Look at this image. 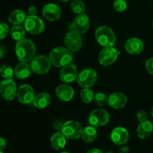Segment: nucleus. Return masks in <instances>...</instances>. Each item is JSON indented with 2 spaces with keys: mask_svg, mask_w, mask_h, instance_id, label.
Listing matches in <instances>:
<instances>
[{
  "mask_svg": "<svg viewBox=\"0 0 153 153\" xmlns=\"http://www.w3.org/2000/svg\"><path fill=\"white\" fill-rule=\"evenodd\" d=\"M73 52L67 47L58 46L49 52V58L52 65L56 67H64L73 61Z\"/></svg>",
  "mask_w": 153,
  "mask_h": 153,
  "instance_id": "nucleus-1",
  "label": "nucleus"
},
{
  "mask_svg": "<svg viewBox=\"0 0 153 153\" xmlns=\"http://www.w3.org/2000/svg\"><path fill=\"white\" fill-rule=\"evenodd\" d=\"M15 53L16 58L21 62H28L31 61L36 53L35 44L30 39H22L16 42Z\"/></svg>",
  "mask_w": 153,
  "mask_h": 153,
  "instance_id": "nucleus-2",
  "label": "nucleus"
},
{
  "mask_svg": "<svg viewBox=\"0 0 153 153\" xmlns=\"http://www.w3.org/2000/svg\"><path fill=\"white\" fill-rule=\"evenodd\" d=\"M95 37L97 42L103 47H112L116 43L114 32L111 28L106 25H102L97 28Z\"/></svg>",
  "mask_w": 153,
  "mask_h": 153,
  "instance_id": "nucleus-3",
  "label": "nucleus"
},
{
  "mask_svg": "<svg viewBox=\"0 0 153 153\" xmlns=\"http://www.w3.org/2000/svg\"><path fill=\"white\" fill-rule=\"evenodd\" d=\"M98 79V74L94 69H84L78 75L77 82L82 88H91L95 85Z\"/></svg>",
  "mask_w": 153,
  "mask_h": 153,
  "instance_id": "nucleus-4",
  "label": "nucleus"
},
{
  "mask_svg": "<svg viewBox=\"0 0 153 153\" xmlns=\"http://www.w3.org/2000/svg\"><path fill=\"white\" fill-rule=\"evenodd\" d=\"M82 125L75 120H69L63 124L61 127V132L70 140H76L80 138L82 132Z\"/></svg>",
  "mask_w": 153,
  "mask_h": 153,
  "instance_id": "nucleus-5",
  "label": "nucleus"
},
{
  "mask_svg": "<svg viewBox=\"0 0 153 153\" xmlns=\"http://www.w3.org/2000/svg\"><path fill=\"white\" fill-rule=\"evenodd\" d=\"M31 67L32 72L36 74L43 75L50 70L52 63L49 58L45 55H37L34 57L31 61Z\"/></svg>",
  "mask_w": 153,
  "mask_h": 153,
  "instance_id": "nucleus-6",
  "label": "nucleus"
},
{
  "mask_svg": "<svg viewBox=\"0 0 153 153\" xmlns=\"http://www.w3.org/2000/svg\"><path fill=\"white\" fill-rule=\"evenodd\" d=\"M110 120V114L106 110L97 108L90 114L88 121L94 127H101L107 125Z\"/></svg>",
  "mask_w": 153,
  "mask_h": 153,
  "instance_id": "nucleus-7",
  "label": "nucleus"
},
{
  "mask_svg": "<svg viewBox=\"0 0 153 153\" xmlns=\"http://www.w3.org/2000/svg\"><path fill=\"white\" fill-rule=\"evenodd\" d=\"M25 31L31 34H40L44 31L43 21L37 16H27L24 22Z\"/></svg>",
  "mask_w": 153,
  "mask_h": 153,
  "instance_id": "nucleus-8",
  "label": "nucleus"
},
{
  "mask_svg": "<svg viewBox=\"0 0 153 153\" xmlns=\"http://www.w3.org/2000/svg\"><path fill=\"white\" fill-rule=\"evenodd\" d=\"M64 43L67 49H70L73 52H76L80 50L83 41H82L81 34L74 30H72L67 33L64 37Z\"/></svg>",
  "mask_w": 153,
  "mask_h": 153,
  "instance_id": "nucleus-9",
  "label": "nucleus"
},
{
  "mask_svg": "<svg viewBox=\"0 0 153 153\" xmlns=\"http://www.w3.org/2000/svg\"><path fill=\"white\" fill-rule=\"evenodd\" d=\"M16 85L12 79H4L0 83V94L4 100L11 101L16 97Z\"/></svg>",
  "mask_w": 153,
  "mask_h": 153,
  "instance_id": "nucleus-10",
  "label": "nucleus"
},
{
  "mask_svg": "<svg viewBox=\"0 0 153 153\" xmlns=\"http://www.w3.org/2000/svg\"><path fill=\"white\" fill-rule=\"evenodd\" d=\"M119 55V52L115 48L112 47H104L99 53L98 61L101 65L110 66L113 64L117 59Z\"/></svg>",
  "mask_w": 153,
  "mask_h": 153,
  "instance_id": "nucleus-11",
  "label": "nucleus"
},
{
  "mask_svg": "<svg viewBox=\"0 0 153 153\" xmlns=\"http://www.w3.org/2000/svg\"><path fill=\"white\" fill-rule=\"evenodd\" d=\"M16 97L21 103L28 105L33 103L35 97V93L31 85H22L18 88Z\"/></svg>",
  "mask_w": 153,
  "mask_h": 153,
  "instance_id": "nucleus-12",
  "label": "nucleus"
},
{
  "mask_svg": "<svg viewBox=\"0 0 153 153\" xmlns=\"http://www.w3.org/2000/svg\"><path fill=\"white\" fill-rule=\"evenodd\" d=\"M78 68L75 64H70L62 67L59 73L61 80L64 83H72L78 77Z\"/></svg>",
  "mask_w": 153,
  "mask_h": 153,
  "instance_id": "nucleus-13",
  "label": "nucleus"
},
{
  "mask_svg": "<svg viewBox=\"0 0 153 153\" xmlns=\"http://www.w3.org/2000/svg\"><path fill=\"white\" fill-rule=\"evenodd\" d=\"M129 139V133L123 127H117L111 133V140L117 146H122L126 143Z\"/></svg>",
  "mask_w": 153,
  "mask_h": 153,
  "instance_id": "nucleus-14",
  "label": "nucleus"
},
{
  "mask_svg": "<svg viewBox=\"0 0 153 153\" xmlns=\"http://www.w3.org/2000/svg\"><path fill=\"white\" fill-rule=\"evenodd\" d=\"M73 30L77 31L79 34H85L90 28V19L88 16L85 13L79 14L73 20L72 23Z\"/></svg>",
  "mask_w": 153,
  "mask_h": 153,
  "instance_id": "nucleus-15",
  "label": "nucleus"
},
{
  "mask_svg": "<svg viewBox=\"0 0 153 153\" xmlns=\"http://www.w3.org/2000/svg\"><path fill=\"white\" fill-rule=\"evenodd\" d=\"M42 14L45 19L49 21L58 20L61 16V9L57 4L49 3L43 6Z\"/></svg>",
  "mask_w": 153,
  "mask_h": 153,
  "instance_id": "nucleus-16",
  "label": "nucleus"
},
{
  "mask_svg": "<svg viewBox=\"0 0 153 153\" xmlns=\"http://www.w3.org/2000/svg\"><path fill=\"white\" fill-rule=\"evenodd\" d=\"M144 44L140 39L131 37L128 39L125 43V49L128 53L131 55H138L143 52Z\"/></svg>",
  "mask_w": 153,
  "mask_h": 153,
  "instance_id": "nucleus-17",
  "label": "nucleus"
},
{
  "mask_svg": "<svg viewBox=\"0 0 153 153\" xmlns=\"http://www.w3.org/2000/svg\"><path fill=\"white\" fill-rule=\"evenodd\" d=\"M127 103V97L121 92H114L108 98V104L114 109H120L126 106Z\"/></svg>",
  "mask_w": 153,
  "mask_h": 153,
  "instance_id": "nucleus-18",
  "label": "nucleus"
},
{
  "mask_svg": "<svg viewBox=\"0 0 153 153\" xmlns=\"http://www.w3.org/2000/svg\"><path fill=\"white\" fill-rule=\"evenodd\" d=\"M56 97L63 102H69L73 100L75 91L71 86L68 85H59L55 88Z\"/></svg>",
  "mask_w": 153,
  "mask_h": 153,
  "instance_id": "nucleus-19",
  "label": "nucleus"
},
{
  "mask_svg": "<svg viewBox=\"0 0 153 153\" xmlns=\"http://www.w3.org/2000/svg\"><path fill=\"white\" fill-rule=\"evenodd\" d=\"M153 132V123L149 120H145L140 122L137 128V134L139 138L144 139L148 138Z\"/></svg>",
  "mask_w": 153,
  "mask_h": 153,
  "instance_id": "nucleus-20",
  "label": "nucleus"
},
{
  "mask_svg": "<svg viewBox=\"0 0 153 153\" xmlns=\"http://www.w3.org/2000/svg\"><path fill=\"white\" fill-rule=\"evenodd\" d=\"M50 144L52 149L60 150L65 147L67 144V137L62 132H55L52 135L50 139Z\"/></svg>",
  "mask_w": 153,
  "mask_h": 153,
  "instance_id": "nucleus-21",
  "label": "nucleus"
},
{
  "mask_svg": "<svg viewBox=\"0 0 153 153\" xmlns=\"http://www.w3.org/2000/svg\"><path fill=\"white\" fill-rule=\"evenodd\" d=\"M32 70L30 64L27 62H20L16 66L14 69V74L18 79H28L31 75Z\"/></svg>",
  "mask_w": 153,
  "mask_h": 153,
  "instance_id": "nucleus-22",
  "label": "nucleus"
},
{
  "mask_svg": "<svg viewBox=\"0 0 153 153\" xmlns=\"http://www.w3.org/2000/svg\"><path fill=\"white\" fill-rule=\"evenodd\" d=\"M51 102V97L47 93H40L37 94L33 101V105L35 108L43 109L48 107Z\"/></svg>",
  "mask_w": 153,
  "mask_h": 153,
  "instance_id": "nucleus-23",
  "label": "nucleus"
},
{
  "mask_svg": "<svg viewBox=\"0 0 153 153\" xmlns=\"http://www.w3.org/2000/svg\"><path fill=\"white\" fill-rule=\"evenodd\" d=\"M97 134H98V133L96 129V127L91 125L83 128L81 137L85 143H90L96 140V138L97 137Z\"/></svg>",
  "mask_w": 153,
  "mask_h": 153,
  "instance_id": "nucleus-24",
  "label": "nucleus"
},
{
  "mask_svg": "<svg viewBox=\"0 0 153 153\" xmlns=\"http://www.w3.org/2000/svg\"><path fill=\"white\" fill-rule=\"evenodd\" d=\"M25 19H26V15L23 10H15L9 15L8 21L13 25H21L22 23H24Z\"/></svg>",
  "mask_w": 153,
  "mask_h": 153,
  "instance_id": "nucleus-25",
  "label": "nucleus"
},
{
  "mask_svg": "<svg viewBox=\"0 0 153 153\" xmlns=\"http://www.w3.org/2000/svg\"><path fill=\"white\" fill-rule=\"evenodd\" d=\"M10 34L13 40L16 41H19L25 37V28L22 27L20 25H15L10 29Z\"/></svg>",
  "mask_w": 153,
  "mask_h": 153,
  "instance_id": "nucleus-26",
  "label": "nucleus"
},
{
  "mask_svg": "<svg viewBox=\"0 0 153 153\" xmlns=\"http://www.w3.org/2000/svg\"><path fill=\"white\" fill-rule=\"evenodd\" d=\"M70 8L73 13L76 14H82L85 11V5L81 0H73L70 3Z\"/></svg>",
  "mask_w": 153,
  "mask_h": 153,
  "instance_id": "nucleus-27",
  "label": "nucleus"
},
{
  "mask_svg": "<svg viewBox=\"0 0 153 153\" xmlns=\"http://www.w3.org/2000/svg\"><path fill=\"white\" fill-rule=\"evenodd\" d=\"M80 97L83 102L88 104V103H91L94 100V93L90 88H83L81 91Z\"/></svg>",
  "mask_w": 153,
  "mask_h": 153,
  "instance_id": "nucleus-28",
  "label": "nucleus"
},
{
  "mask_svg": "<svg viewBox=\"0 0 153 153\" xmlns=\"http://www.w3.org/2000/svg\"><path fill=\"white\" fill-rule=\"evenodd\" d=\"M13 74H14V70L10 66L4 64L0 67V76L4 79H12Z\"/></svg>",
  "mask_w": 153,
  "mask_h": 153,
  "instance_id": "nucleus-29",
  "label": "nucleus"
},
{
  "mask_svg": "<svg viewBox=\"0 0 153 153\" xmlns=\"http://www.w3.org/2000/svg\"><path fill=\"white\" fill-rule=\"evenodd\" d=\"M93 101L98 106H103L108 103V97L103 93H97L94 94V100Z\"/></svg>",
  "mask_w": 153,
  "mask_h": 153,
  "instance_id": "nucleus-30",
  "label": "nucleus"
},
{
  "mask_svg": "<svg viewBox=\"0 0 153 153\" xmlns=\"http://www.w3.org/2000/svg\"><path fill=\"white\" fill-rule=\"evenodd\" d=\"M113 7L117 12H123L127 8V2L126 0H114Z\"/></svg>",
  "mask_w": 153,
  "mask_h": 153,
  "instance_id": "nucleus-31",
  "label": "nucleus"
},
{
  "mask_svg": "<svg viewBox=\"0 0 153 153\" xmlns=\"http://www.w3.org/2000/svg\"><path fill=\"white\" fill-rule=\"evenodd\" d=\"M10 30L8 25L6 23H0V40L4 39L7 37Z\"/></svg>",
  "mask_w": 153,
  "mask_h": 153,
  "instance_id": "nucleus-32",
  "label": "nucleus"
},
{
  "mask_svg": "<svg viewBox=\"0 0 153 153\" xmlns=\"http://www.w3.org/2000/svg\"><path fill=\"white\" fill-rule=\"evenodd\" d=\"M147 117H148V115L145 111L140 110L137 112V118L140 122H143V121L146 120H147Z\"/></svg>",
  "mask_w": 153,
  "mask_h": 153,
  "instance_id": "nucleus-33",
  "label": "nucleus"
},
{
  "mask_svg": "<svg viewBox=\"0 0 153 153\" xmlns=\"http://www.w3.org/2000/svg\"><path fill=\"white\" fill-rule=\"evenodd\" d=\"M146 69L149 74L153 76V58H150L146 61Z\"/></svg>",
  "mask_w": 153,
  "mask_h": 153,
  "instance_id": "nucleus-34",
  "label": "nucleus"
},
{
  "mask_svg": "<svg viewBox=\"0 0 153 153\" xmlns=\"http://www.w3.org/2000/svg\"><path fill=\"white\" fill-rule=\"evenodd\" d=\"M37 8L35 6H31L28 9V16H37Z\"/></svg>",
  "mask_w": 153,
  "mask_h": 153,
  "instance_id": "nucleus-35",
  "label": "nucleus"
},
{
  "mask_svg": "<svg viewBox=\"0 0 153 153\" xmlns=\"http://www.w3.org/2000/svg\"><path fill=\"white\" fill-rule=\"evenodd\" d=\"M7 146V140L4 137H0V151H3Z\"/></svg>",
  "mask_w": 153,
  "mask_h": 153,
  "instance_id": "nucleus-36",
  "label": "nucleus"
},
{
  "mask_svg": "<svg viewBox=\"0 0 153 153\" xmlns=\"http://www.w3.org/2000/svg\"><path fill=\"white\" fill-rule=\"evenodd\" d=\"M6 52H7V49L5 46L4 45H0V59L5 56Z\"/></svg>",
  "mask_w": 153,
  "mask_h": 153,
  "instance_id": "nucleus-37",
  "label": "nucleus"
},
{
  "mask_svg": "<svg viewBox=\"0 0 153 153\" xmlns=\"http://www.w3.org/2000/svg\"><path fill=\"white\" fill-rule=\"evenodd\" d=\"M129 150L130 149L128 146H122L119 149L118 152H119V153H128L129 152Z\"/></svg>",
  "mask_w": 153,
  "mask_h": 153,
  "instance_id": "nucleus-38",
  "label": "nucleus"
},
{
  "mask_svg": "<svg viewBox=\"0 0 153 153\" xmlns=\"http://www.w3.org/2000/svg\"><path fill=\"white\" fill-rule=\"evenodd\" d=\"M86 153H103V152L101 150V149L94 148V149H90V150H88Z\"/></svg>",
  "mask_w": 153,
  "mask_h": 153,
  "instance_id": "nucleus-39",
  "label": "nucleus"
},
{
  "mask_svg": "<svg viewBox=\"0 0 153 153\" xmlns=\"http://www.w3.org/2000/svg\"><path fill=\"white\" fill-rule=\"evenodd\" d=\"M60 1H62V2H67V1H68L69 0H59Z\"/></svg>",
  "mask_w": 153,
  "mask_h": 153,
  "instance_id": "nucleus-40",
  "label": "nucleus"
},
{
  "mask_svg": "<svg viewBox=\"0 0 153 153\" xmlns=\"http://www.w3.org/2000/svg\"><path fill=\"white\" fill-rule=\"evenodd\" d=\"M106 153H114V152L113 151H111V150H109V151H108V152Z\"/></svg>",
  "mask_w": 153,
  "mask_h": 153,
  "instance_id": "nucleus-41",
  "label": "nucleus"
},
{
  "mask_svg": "<svg viewBox=\"0 0 153 153\" xmlns=\"http://www.w3.org/2000/svg\"><path fill=\"white\" fill-rule=\"evenodd\" d=\"M151 114H152V117H153V107H152V111H151Z\"/></svg>",
  "mask_w": 153,
  "mask_h": 153,
  "instance_id": "nucleus-42",
  "label": "nucleus"
},
{
  "mask_svg": "<svg viewBox=\"0 0 153 153\" xmlns=\"http://www.w3.org/2000/svg\"><path fill=\"white\" fill-rule=\"evenodd\" d=\"M60 153H70V152H60Z\"/></svg>",
  "mask_w": 153,
  "mask_h": 153,
  "instance_id": "nucleus-43",
  "label": "nucleus"
},
{
  "mask_svg": "<svg viewBox=\"0 0 153 153\" xmlns=\"http://www.w3.org/2000/svg\"><path fill=\"white\" fill-rule=\"evenodd\" d=\"M0 153H4V152H3L2 151H0Z\"/></svg>",
  "mask_w": 153,
  "mask_h": 153,
  "instance_id": "nucleus-44",
  "label": "nucleus"
},
{
  "mask_svg": "<svg viewBox=\"0 0 153 153\" xmlns=\"http://www.w3.org/2000/svg\"><path fill=\"white\" fill-rule=\"evenodd\" d=\"M152 25H153V23H152Z\"/></svg>",
  "mask_w": 153,
  "mask_h": 153,
  "instance_id": "nucleus-45",
  "label": "nucleus"
}]
</instances>
